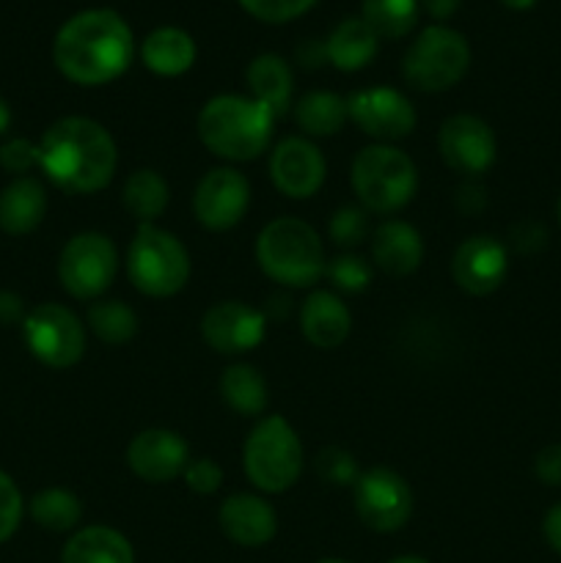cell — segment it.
<instances>
[{"mask_svg": "<svg viewBox=\"0 0 561 563\" xmlns=\"http://www.w3.org/2000/svg\"><path fill=\"white\" fill-rule=\"evenodd\" d=\"M135 55L132 27L119 11L86 9L58 27L53 60L61 75L77 86H105L124 75Z\"/></svg>", "mask_w": 561, "mask_h": 563, "instance_id": "obj_1", "label": "cell"}, {"mask_svg": "<svg viewBox=\"0 0 561 563\" xmlns=\"http://www.w3.org/2000/svg\"><path fill=\"white\" fill-rule=\"evenodd\" d=\"M119 163L116 141L99 121L66 115L38 141V168L55 187L72 196H91L110 185Z\"/></svg>", "mask_w": 561, "mask_h": 563, "instance_id": "obj_2", "label": "cell"}, {"mask_svg": "<svg viewBox=\"0 0 561 563\" xmlns=\"http://www.w3.org/2000/svg\"><path fill=\"white\" fill-rule=\"evenodd\" d=\"M275 113L267 104L240 93L212 97L198 113V137L204 146L229 163L256 159L273 137Z\"/></svg>", "mask_w": 561, "mask_h": 563, "instance_id": "obj_3", "label": "cell"}, {"mask_svg": "<svg viewBox=\"0 0 561 563\" xmlns=\"http://www.w3.org/2000/svg\"><path fill=\"white\" fill-rule=\"evenodd\" d=\"M256 262L267 278L289 289H311L328 273L317 229L300 218H275L256 240Z\"/></svg>", "mask_w": 561, "mask_h": 563, "instance_id": "obj_4", "label": "cell"}, {"mask_svg": "<svg viewBox=\"0 0 561 563\" xmlns=\"http://www.w3.org/2000/svg\"><path fill=\"white\" fill-rule=\"evenodd\" d=\"M416 187V163L391 143H374V146L361 148L352 159V190L369 212H399L413 201Z\"/></svg>", "mask_w": 561, "mask_h": 563, "instance_id": "obj_5", "label": "cell"}, {"mask_svg": "<svg viewBox=\"0 0 561 563\" xmlns=\"http://www.w3.org/2000/svg\"><path fill=\"white\" fill-rule=\"evenodd\" d=\"M248 482L267 495L286 493L302 473V443L284 416H267L251 429L242 449Z\"/></svg>", "mask_w": 561, "mask_h": 563, "instance_id": "obj_6", "label": "cell"}, {"mask_svg": "<svg viewBox=\"0 0 561 563\" xmlns=\"http://www.w3.org/2000/svg\"><path fill=\"white\" fill-rule=\"evenodd\" d=\"M127 275L141 295L174 297L190 278V253L170 231L141 223L127 251Z\"/></svg>", "mask_w": 561, "mask_h": 563, "instance_id": "obj_7", "label": "cell"}, {"mask_svg": "<svg viewBox=\"0 0 561 563\" xmlns=\"http://www.w3.org/2000/svg\"><path fill=\"white\" fill-rule=\"evenodd\" d=\"M471 47L460 31L449 25H429L413 38L402 60V75L418 91H449L465 77Z\"/></svg>", "mask_w": 561, "mask_h": 563, "instance_id": "obj_8", "label": "cell"}, {"mask_svg": "<svg viewBox=\"0 0 561 563\" xmlns=\"http://www.w3.org/2000/svg\"><path fill=\"white\" fill-rule=\"evenodd\" d=\"M119 269L113 240L99 231H82L64 245L58 256L61 286L75 300H97L110 289Z\"/></svg>", "mask_w": 561, "mask_h": 563, "instance_id": "obj_9", "label": "cell"}, {"mask_svg": "<svg viewBox=\"0 0 561 563\" xmlns=\"http://www.w3.org/2000/svg\"><path fill=\"white\" fill-rule=\"evenodd\" d=\"M22 339L31 355L50 368H72L86 355V328L66 306L42 302L22 322Z\"/></svg>", "mask_w": 561, "mask_h": 563, "instance_id": "obj_10", "label": "cell"}, {"mask_svg": "<svg viewBox=\"0 0 561 563\" xmlns=\"http://www.w3.org/2000/svg\"><path fill=\"white\" fill-rule=\"evenodd\" d=\"M355 511L366 528L377 533H394L413 517V489L391 467H372L352 484Z\"/></svg>", "mask_w": 561, "mask_h": 563, "instance_id": "obj_11", "label": "cell"}, {"mask_svg": "<svg viewBox=\"0 0 561 563\" xmlns=\"http://www.w3.org/2000/svg\"><path fill=\"white\" fill-rule=\"evenodd\" d=\"M346 115L380 143H394L416 130V108L402 91L388 86L363 88L346 97Z\"/></svg>", "mask_w": 561, "mask_h": 563, "instance_id": "obj_12", "label": "cell"}, {"mask_svg": "<svg viewBox=\"0 0 561 563\" xmlns=\"http://www.w3.org/2000/svg\"><path fill=\"white\" fill-rule=\"evenodd\" d=\"M251 185L234 168H212L201 176L193 192V214L209 231H229L245 218Z\"/></svg>", "mask_w": 561, "mask_h": 563, "instance_id": "obj_13", "label": "cell"}, {"mask_svg": "<svg viewBox=\"0 0 561 563\" xmlns=\"http://www.w3.org/2000/svg\"><path fill=\"white\" fill-rule=\"evenodd\" d=\"M438 148L443 163L462 176H479L495 163L498 143L490 124L479 115H449L440 124Z\"/></svg>", "mask_w": 561, "mask_h": 563, "instance_id": "obj_14", "label": "cell"}, {"mask_svg": "<svg viewBox=\"0 0 561 563\" xmlns=\"http://www.w3.org/2000/svg\"><path fill=\"white\" fill-rule=\"evenodd\" d=\"M267 319L248 302L226 300L209 308L201 319V335L220 355H245L264 341Z\"/></svg>", "mask_w": 561, "mask_h": 563, "instance_id": "obj_15", "label": "cell"}, {"mask_svg": "<svg viewBox=\"0 0 561 563\" xmlns=\"http://www.w3.org/2000/svg\"><path fill=\"white\" fill-rule=\"evenodd\" d=\"M328 163L308 137H284L270 154V179L284 196L311 198L324 185Z\"/></svg>", "mask_w": 561, "mask_h": 563, "instance_id": "obj_16", "label": "cell"}, {"mask_svg": "<svg viewBox=\"0 0 561 563\" xmlns=\"http://www.w3.org/2000/svg\"><path fill=\"white\" fill-rule=\"evenodd\" d=\"M509 273V253L501 240L490 234L468 236L451 258V278L468 295H493Z\"/></svg>", "mask_w": 561, "mask_h": 563, "instance_id": "obj_17", "label": "cell"}, {"mask_svg": "<svg viewBox=\"0 0 561 563\" xmlns=\"http://www.w3.org/2000/svg\"><path fill=\"white\" fill-rule=\"evenodd\" d=\"M127 465L141 482L165 484L185 473L190 465V451L182 434L170 429H146L127 445Z\"/></svg>", "mask_w": 561, "mask_h": 563, "instance_id": "obj_18", "label": "cell"}, {"mask_svg": "<svg viewBox=\"0 0 561 563\" xmlns=\"http://www.w3.org/2000/svg\"><path fill=\"white\" fill-rule=\"evenodd\" d=\"M220 531L240 548H262L273 542L278 531V515L262 495L240 493L223 500L218 511Z\"/></svg>", "mask_w": 561, "mask_h": 563, "instance_id": "obj_19", "label": "cell"}, {"mask_svg": "<svg viewBox=\"0 0 561 563\" xmlns=\"http://www.w3.org/2000/svg\"><path fill=\"white\" fill-rule=\"evenodd\" d=\"M352 317L339 295L317 289L306 297L300 308V330L306 341L317 350H336L350 335Z\"/></svg>", "mask_w": 561, "mask_h": 563, "instance_id": "obj_20", "label": "cell"}, {"mask_svg": "<svg viewBox=\"0 0 561 563\" xmlns=\"http://www.w3.org/2000/svg\"><path fill=\"white\" fill-rule=\"evenodd\" d=\"M372 262L385 275L405 278L424 262V240L405 220H385L372 234Z\"/></svg>", "mask_w": 561, "mask_h": 563, "instance_id": "obj_21", "label": "cell"}, {"mask_svg": "<svg viewBox=\"0 0 561 563\" xmlns=\"http://www.w3.org/2000/svg\"><path fill=\"white\" fill-rule=\"evenodd\" d=\"M47 212V192L33 176H16L0 190V229L11 236L31 234Z\"/></svg>", "mask_w": 561, "mask_h": 563, "instance_id": "obj_22", "label": "cell"}, {"mask_svg": "<svg viewBox=\"0 0 561 563\" xmlns=\"http://www.w3.org/2000/svg\"><path fill=\"white\" fill-rule=\"evenodd\" d=\"M196 42L187 31L174 25L154 27L141 44V60L160 77H179L196 64Z\"/></svg>", "mask_w": 561, "mask_h": 563, "instance_id": "obj_23", "label": "cell"}, {"mask_svg": "<svg viewBox=\"0 0 561 563\" xmlns=\"http://www.w3.org/2000/svg\"><path fill=\"white\" fill-rule=\"evenodd\" d=\"M61 563H135V550L116 528L88 526L72 533Z\"/></svg>", "mask_w": 561, "mask_h": 563, "instance_id": "obj_24", "label": "cell"}, {"mask_svg": "<svg viewBox=\"0 0 561 563\" xmlns=\"http://www.w3.org/2000/svg\"><path fill=\"white\" fill-rule=\"evenodd\" d=\"M248 88H251V97L256 102L267 104L270 110L278 115H284L292 108V91H295V77H292L289 64H286L280 55L262 53L248 64L245 71Z\"/></svg>", "mask_w": 561, "mask_h": 563, "instance_id": "obj_25", "label": "cell"}, {"mask_svg": "<svg viewBox=\"0 0 561 563\" xmlns=\"http://www.w3.org/2000/svg\"><path fill=\"white\" fill-rule=\"evenodd\" d=\"M380 49V36L361 20V16H346L324 42L328 64H333L339 71H358L366 64H372Z\"/></svg>", "mask_w": 561, "mask_h": 563, "instance_id": "obj_26", "label": "cell"}, {"mask_svg": "<svg viewBox=\"0 0 561 563\" xmlns=\"http://www.w3.org/2000/svg\"><path fill=\"white\" fill-rule=\"evenodd\" d=\"M168 181L157 170L148 168L130 174V179L124 181V190H121V203L138 223H154L168 209Z\"/></svg>", "mask_w": 561, "mask_h": 563, "instance_id": "obj_27", "label": "cell"}, {"mask_svg": "<svg viewBox=\"0 0 561 563\" xmlns=\"http://www.w3.org/2000/svg\"><path fill=\"white\" fill-rule=\"evenodd\" d=\"M346 99L333 91H308L297 99L295 121L306 135L330 137L346 124Z\"/></svg>", "mask_w": 561, "mask_h": 563, "instance_id": "obj_28", "label": "cell"}, {"mask_svg": "<svg viewBox=\"0 0 561 563\" xmlns=\"http://www.w3.org/2000/svg\"><path fill=\"white\" fill-rule=\"evenodd\" d=\"M220 396L240 416H262L264 407H267V383L253 366L234 363L220 377Z\"/></svg>", "mask_w": 561, "mask_h": 563, "instance_id": "obj_29", "label": "cell"}, {"mask_svg": "<svg viewBox=\"0 0 561 563\" xmlns=\"http://www.w3.org/2000/svg\"><path fill=\"white\" fill-rule=\"evenodd\" d=\"M28 511H31L33 522L42 526L44 531L69 533L80 526L82 504L75 493H69V489L50 487L33 495L31 504H28Z\"/></svg>", "mask_w": 561, "mask_h": 563, "instance_id": "obj_30", "label": "cell"}, {"mask_svg": "<svg viewBox=\"0 0 561 563\" xmlns=\"http://www.w3.org/2000/svg\"><path fill=\"white\" fill-rule=\"evenodd\" d=\"M418 0H361V20L380 38H402L416 27Z\"/></svg>", "mask_w": 561, "mask_h": 563, "instance_id": "obj_31", "label": "cell"}, {"mask_svg": "<svg viewBox=\"0 0 561 563\" xmlns=\"http://www.w3.org/2000/svg\"><path fill=\"white\" fill-rule=\"evenodd\" d=\"M86 322L91 333L110 346L127 344L138 333V313L121 300H97L88 306Z\"/></svg>", "mask_w": 561, "mask_h": 563, "instance_id": "obj_32", "label": "cell"}, {"mask_svg": "<svg viewBox=\"0 0 561 563\" xmlns=\"http://www.w3.org/2000/svg\"><path fill=\"white\" fill-rule=\"evenodd\" d=\"M328 275L333 286L346 295H358L372 284V264L358 253H341L339 258L328 262Z\"/></svg>", "mask_w": 561, "mask_h": 563, "instance_id": "obj_33", "label": "cell"}, {"mask_svg": "<svg viewBox=\"0 0 561 563\" xmlns=\"http://www.w3.org/2000/svg\"><path fill=\"white\" fill-rule=\"evenodd\" d=\"M242 9L256 20L270 22V25H280V22H292L311 11L317 0H237Z\"/></svg>", "mask_w": 561, "mask_h": 563, "instance_id": "obj_34", "label": "cell"}, {"mask_svg": "<svg viewBox=\"0 0 561 563\" xmlns=\"http://www.w3.org/2000/svg\"><path fill=\"white\" fill-rule=\"evenodd\" d=\"M369 236V214L361 207H341L330 218V240L341 247H358Z\"/></svg>", "mask_w": 561, "mask_h": 563, "instance_id": "obj_35", "label": "cell"}, {"mask_svg": "<svg viewBox=\"0 0 561 563\" xmlns=\"http://www.w3.org/2000/svg\"><path fill=\"white\" fill-rule=\"evenodd\" d=\"M317 473L319 478H324L333 487H352L358 482V476H361L350 451L339 449V445H330V449L319 451Z\"/></svg>", "mask_w": 561, "mask_h": 563, "instance_id": "obj_36", "label": "cell"}, {"mask_svg": "<svg viewBox=\"0 0 561 563\" xmlns=\"http://www.w3.org/2000/svg\"><path fill=\"white\" fill-rule=\"evenodd\" d=\"M22 511H25V504H22L20 487L9 473L0 471V544L14 537L22 522Z\"/></svg>", "mask_w": 561, "mask_h": 563, "instance_id": "obj_37", "label": "cell"}, {"mask_svg": "<svg viewBox=\"0 0 561 563\" xmlns=\"http://www.w3.org/2000/svg\"><path fill=\"white\" fill-rule=\"evenodd\" d=\"M0 168L9 174L25 176L28 170L38 168V143L28 137H11L0 146Z\"/></svg>", "mask_w": 561, "mask_h": 563, "instance_id": "obj_38", "label": "cell"}, {"mask_svg": "<svg viewBox=\"0 0 561 563\" xmlns=\"http://www.w3.org/2000/svg\"><path fill=\"white\" fill-rule=\"evenodd\" d=\"M185 484L198 495H212L218 493L220 484H223V471H220L218 462L212 460H190V465L185 467Z\"/></svg>", "mask_w": 561, "mask_h": 563, "instance_id": "obj_39", "label": "cell"}, {"mask_svg": "<svg viewBox=\"0 0 561 563\" xmlns=\"http://www.w3.org/2000/svg\"><path fill=\"white\" fill-rule=\"evenodd\" d=\"M534 473L544 487H561V443L544 445L534 460Z\"/></svg>", "mask_w": 561, "mask_h": 563, "instance_id": "obj_40", "label": "cell"}, {"mask_svg": "<svg viewBox=\"0 0 561 563\" xmlns=\"http://www.w3.org/2000/svg\"><path fill=\"white\" fill-rule=\"evenodd\" d=\"M544 242H548V231H544L539 223H531V220L517 223L515 229H512V245H515L520 253L539 251V247H544Z\"/></svg>", "mask_w": 561, "mask_h": 563, "instance_id": "obj_41", "label": "cell"}, {"mask_svg": "<svg viewBox=\"0 0 561 563\" xmlns=\"http://www.w3.org/2000/svg\"><path fill=\"white\" fill-rule=\"evenodd\" d=\"M25 322V302L16 291L0 289V324L11 328V324Z\"/></svg>", "mask_w": 561, "mask_h": 563, "instance_id": "obj_42", "label": "cell"}, {"mask_svg": "<svg viewBox=\"0 0 561 563\" xmlns=\"http://www.w3.org/2000/svg\"><path fill=\"white\" fill-rule=\"evenodd\" d=\"M484 203H487V196H484L482 185H473V181H468V185H462L460 192H457V207H460L462 212H468V214L482 212Z\"/></svg>", "mask_w": 561, "mask_h": 563, "instance_id": "obj_43", "label": "cell"}, {"mask_svg": "<svg viewBox=\"0 0 561 563\" xmlns=\"http://www.w3.org/2000/svg\"><path fill=\"white\" fill-rule=\"evenodd\" d=\"M542 533H544V542L550 544L556 555H561V504L550 506L548 515L542 520Z\"/></svg>", "mask_w": 561, "mask_h": 563, "instance_id": "obj_44", "label": "cell"}, {"mask_svg": "<svg viewBox=\"0 0 561 563\" xmlns=\"http://www.w3.org/2000/svg\"><path fill=\"white\" fill-rule=\"evenodd\" d=\"M418 5H421V9L427 11L432 20L446 22L449 16L457 14V9L462 5V0H418Z\"/></svg>", "mask_w": 561, "mask_h": 563, "instance_id": "obj_45", "label": "cell"}, {"mask_svg": "<svg viewBox=\"0 0 561 563\" xmlns=\"http://www.w3.org/2000/svg\"><path fill=\"white\" fill-rule=\"evenodd\" d=\"M297 58H300V64L308 66V69L324 64V60H328V53H324V42H306L300 49H297Z\"/></svg>", "mask_w": 561, "mask_h": 563, "instance_id": "obj_46", "label": "cell"}, {"mask_svg": "<svg viewBox=\"0 0 561 563\" xmlns=\"http://www.w3.org/2000/svg\"><path fill=\"white\" fill-rule=\"evenodd\" d=\"M11 126V108L3 97H0V135Z\"/></svg>", "mask_w": 561, "mask_h": 563, "instance_id": "obj_47", "label": "cell"}, {"mask_svg": "<svg viewBox=\"0 0 561 563\" xmlns=\"http://www.w3.org/2000/svg\"><path fill=\"white\" fill-rule=\"evenodd\" d=\"M501 3H504L506 9H512V11H526V9H531L537 0H501Z\"/></svg>", "mask_w": 561, "mask_h": 563, "instance_id": "obj_48", "label": "cell"}, {"mask_svg": "<svg viewBox=\"0 0 561 563\" xmlns=\"http://www.w3.org/2000/svg\"><path fill=\"white\" fill-rule=\"evenodd\" d=\"M388 563H429L427 559H418V555H399V559L388 561Z\"/></svg>", "mask_w": 561, "mask_h": 563, "instance_id": "obj_49", "label": "cell"}, {"mask_svg": "<svg viewBox=\"0 0 561 563\" xmlns=\"http://www.w3.org/2000/svg\"><path fill=\"white\" fill-rule=\"evenodd\" d=\"M317 563H355V561H346V559H322V561H317Z\"/></svg>", "mask_w": 561, "mask_h": 563, "instance_id": "obj_50", "label": "cell"}, {"mask_svg": "<svg viewBox=\"0 0 561 563\" xmlns=\"http://www.w3.org/2000/svg\"><path fill=\"white\" fill-rule=\"evenodd\" d=\"M556 218H559V225H561V198H559V203H556Z\"/></svg>", "mask_w": 561, "mask_h": 563, "instance_id": "obj_51", "label": "cell"}]
</instances>
